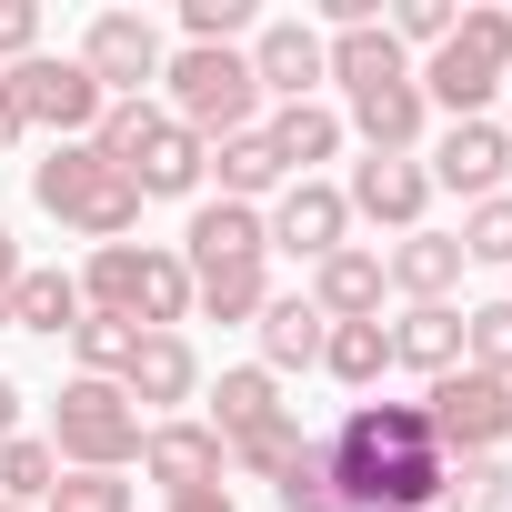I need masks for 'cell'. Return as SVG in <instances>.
Returning a JSON list of instances; mask_svg holds the SVG:
<instances>
[{
    "mask_svg": "<svg viewBox=\"0 0 512 512\" xmlns=\"http://www.w3.org/2000/svg\"><path fill=\"white\" fill-rule=\"evenodd\" d=\"M322 462H332V492H342L352 512H422V502H442V482H452V462H442L422 402H362V412L322 442Z\"/></svg>",
    "mask_w": 512,
    "mask_h": 512,
    "instance_id": "6da1fadb",
    "label": "cell"
},
{
    "mask_svg": "<svg viewBox=\"0 0 512 512\" xmlns=\"http://www.w3.org/2000/svg\"><path fill=\"white\" fill-rule=\"evenodd\" d=\"M81 302L121 312L141 332H171V322H191V262L181 251H141V241H101L91 272H81Z\"/></svg>",
    "mask_w": 512,
    "mask_h": 512,
    "instance_id": "7a4b0ae2",
    "label": "cell"
},
{
    "mask_svg": "<svg viewBox=\"0 0 512 512\" xmlns=\"http://www.w3.org/2000/svg\"><path fill=\"white\" fill-rule=\"evenodd\" d=\"M512 81V11H462L452 21V41L412 71V91L422 101H442L452 121H482V101Z\"/></svg>",
    "mask_w": 512,
    "mask_h": 512,
    "instance_id": "3957f363",
    "label": "cell"
},
{
    "mask_svg": "<svg viewBox=\"0 0 512 512\" xmlns=\"http://www.w3.org/2000/svg\"><path fill=\"white\" fill-rule=\"evenodd\" d=\"M31 191H41V211H51V221H71L81 241H121V231L141 221V191H131L91 141H61V151L31 171Z\"/></svg>",
    "mask_w": 512,
    "mask_h": 512,
    "instance_id": "277c9868",
    "label": "cell"
},
{
    "mask_svg": "<svg viewBox=\"0 0 512 512\" xmlns=\"http://www.w3.org/2000/svg\"><path fill=\"white\" fill-rule=\"evenodd\" d=\"M161 81H171V121H181L201 151L231 141V131H251V111H262V81H251L241 51H181Z\"/></svg>",
    "mask_w": 512,
    "mask_h": 512,
    "instance_id": "5b68a950",
    "label": "cell"
},
{
    "mask_svg": "<svg viewBox=\"0 0 512 512\" xmlns=\"http://www.w3.org/2000/svg\"><path fill=\"white\" fill-rule=\"evenodd\" d=\"M51 452L71 462V472H121V462H141V412L121 402V382H61V402H51Z\"/></svg>",
    "mask_w": 512,
    "mask_h": 512,
    "instance_id": "8992f818",
    "label": "cell"
},
{
    "mask_svg": "<svg viewBox=\"0 0 512 512\" xmlns=\"http://www.w3.org/2000/svg\"><path fill=\"white\" fill-rule=\"evenodd\" d=\"M422 422H432V442H442V462H482L502 432H512V382H492V372H442L432 392H422Z\"/></svg>",
    "mask_w": 512,
    "mask_h": 512,
    "instance_id": "52a82bcc",
    "label": "cell"
},
{
    "mask_svg": "<svg viewBox=\"0 0 512 512\" xmlns=\"http://www.w3.org/2000/svg\"><path fill=\"white\" fill-rule=\"evenodd\" d=\"M111 101H141V81H161L171 71V51H161V31L141 21V11H101L91 31H81V51H71Z\"/></svg>",
    "mask_w": 512,
    "mask_h": 512,
    "instance_id": "ba28073f",
    "label": "cell"
},
{
    "mask_svg": "<svg viewBox=\"0 0 512 512\" xmlns=\"http://www.w3.org/2000/svg\"><path fill=\"white\" fill-rule=\"evenodd\" d=\"M11 81H21V101H31V131H61V141H91L101 131V111H111V91L81 71V61H11Z\"/></svg>",
    "mask_w": 512,
    "mask_h": 512,
    "instance_id": "9c48e42d",
    "label": "cell"
},
{
    "mask_svg": "<svg viewBox=\"0 0 512 512\" xmlns=\"http://www.w3.org/2000/svg\"><path fill=\"white\" fill-rule=\"evenodd\" d=\"M221 462H231V442L211 432V422H151L141 432V472L181 502V492H221Z\"/></svg>",
    "mask_w": 512,
    "mask_h": 512,
    "instance_id": "30bf717a",
    "label": "cell"
},
{
    "mask_svg": "<svg viewBox=\"0 0 512 512\" xmlns=\"http://www.w3.org/2000/svg\"><path fill=\"white\" fill-rule=\"evenodd\" d=\"M241 61H251V81L282 91V101H312V81H332V51H322L312 21H262V41H251Z\"/></svg>",
    "mask_w": 512,
    "mask_h": 512,
    "instance_id": "8fae6325",
    "label": "cell"
},
{
    "mask_svg": "<svg viewBox=\"0 0 512 512\" xmlns=\"http://www.w3.org/2000/svg\"><path fill=\"white\" fill-rule=\"evenodd\" d=\"M502 171H512V131H502V121H452L442 151H432V181L462 191V201H492Z\"/></svg>",
    "mask_w": 512,
    "mask_h": 512,
    "instance_id": "7c38bea8",
    "label": "cell"
},
{
    "mask_svg": "<svg viewBox=\"0 0 512 512\" xmlns=\"http://www.w3.org/2000/svg\"><path fill=\"white\" fill-rule=\"evenodd\" d=\"M422 201H432V171L422 161H362L352 171V191H342V211L352 221H382V231H422Z\"/></svg>",
    "mask_w": 512,
    "mask_h": 512,
    "instance_id": "4fadbf2b",
    "label": "cell"
},
{
    "mask_svg": "<svg viewBox=\"0 0 512 512\" xmlns=\"http://www.w3.org/2000/svg\"><path fill=\"white\" fill-rule=\"evenodd\" d=\"M201 392V362H191V342L181 332H141V352H131V372H121V402L131 412H171L181 422V402Z\"/></svg>",
    "mask_w": 512,
    "mask_h": 512,
    "instance_id": "5bb4252c",
    "label": "cell"
},
{
    "mask_svg": "<svg viewBox=\"0 0 512 512\" xmlns=\"http://www.w3.org/2000/svg\"><path fill=\"white\" fill-rule=\"evenodd\" d=\"M382 292H392V282H382V251L342 241L332 262H312V292H302V302H312L322 322H382Z\"/></svg>",
    "mask_w": 512,
    "mask_h": 512,
    "instance_id": "9a60e30c",
    "label": "cell"
},
{
    "mask_svg": "<svg viewBox=\"0 0 512 512\" xmlns=\"http://www.w3.org/2000/svg\"><path fill=\"white\" fill-rule=\"evenodd\" d=\"M262 231H272V251L332 262V251H342V231H352V211H342V191H332V181H292V191H282V211H272Z\"/></svg>",
    "mask_w": 512,
    "mask_h": 512,
    "instance_id": "2e32d148",
    "label": "cell"
},
{
    "mask_svg": "<svg viewBox=\"0 0 512 512\" xmlns=\"http://www.w3.org/2000/svg\"><path fill=\"white\" fill-rule=\"evenodd\" d=\"M262 251H272V231H262V211H251V201H201L181 262H191V272H221V262H262Z\"/></svg>",
    "mask_w": 512,
    "mask_h": 512,
    "instance_id": "e0dca14e",
    "label": "cell"
},
{
    "mask_svg": "<svg viewBox=\"0 0 512 512\" xmlns=\"http://www.w3.org/2000/svg\"><path fill=\"white\" fill-rule=\"evenodd\" d=\"M392 362L422 372V382L462 372V312H452V302H412V312L392 322Z\"/></svg>",
    "mask_w": 512,
    "mask_h": 512,
    "instance_id": "ac0fdd59",
    "label": "cell"
},
{
    "mask_svg": "<svg viewBox=\"0 0 512 512\" xmlns=\"http://www.w3.org/2000/svg\"><path fill=\"white\" fill-rule=\"evenodd\" d=\"M382 282L412 292V302H442V292L462 282V241H452V231H402V241L382 251Z\"/></svg>",
    "mask_w": 512,
    "mask_h": 512,
    "instance_id": "d6986e66",
    "label": "cell"
},
{
    "mask_svg": "<svg viewBox=\"0 0 512 512\" xmlns=\"http://www.w3.org/2000/svg\"><path fill=\"white\" fill-rule=\"evenodd\" d=\"M422 121H432V101H422L412 81H392V91H352V131H362V141H372L382 161H412Z\"/></svg>",
    "mask_w": 512,
    "mask_h": 512,
    "instance_id": "ffe728a7",
    "label": "cell"
},
{
    "mask_svg": "<svg viewBox=\"0 0 512 512\" xmlns=\"http://www.w3.org/2000/svg\"><path fill=\"white\" fill-rule=\"evenodd\" d=\"M322 51H332V81H342V91H392V81H412V51H402L382 21H372V31H332Z\"/></svg>",
    "mask_w": 512,
    "mask_h": 512,
    "instance_id": "44dd1931",
    "label": "cell"
},
{
    "mask_svg": "<svg viewBox=\"0 0 512 512\" xmlns=\"http://www.w3.org/2000/svg\"><path fill=\"white\" fill-rule=\"evenodd\" d=\"M262 141H272V161H282L292 181H312V161H332V151H342V121H332L322 101H282Z\"/></svg>",
    "mask_w": 512,
    "mask_h": 512,
    "instance_id": "7402d4cb",
    "label": "cell"
},
{
    "mask_svg": "<svg viewBox=\"0 0 512 512\" xmlns=\"http://www.w3.org/2000/svg\"><path fill=\"white\" fill-rule=\"evenodd\" d=\"M322 332H332V322H322L302 292H292V302H262V372H312V362H322Z\"/></svg>",
    "mask_w": 512,
    "mask_h": 512,
    "instance_id": "603a6c76",
    "label": "cell"
},
{
    "mask_svg": "<svg viewBox=\"0 0 512 512\" xmlns=\"http://www.w3.org/2000/svg\"><path fill=\"white\" fill-rule=\"evenodd\" d=\"M272 412H282V382H272L262 362H241V372H221V382H211V432H221V442L262 432Z\"/></svg>",
    "mask_w": 512,
    "mask_h": 512,
    "instance_id": "cb8c5ba5",
    "label": "cell"
},
{
    "mask_svg": "<svg viewBox=\"0 0 512 512\" xmlns=\"http://www.w3.org/2000/svg\"><path fill=\"white\" fill-rule=\"evenodd\" d=\"M81 312L91 302H81L71 272H21V292H11V332H51L61 342V332H81Z\"/></svg>",
    "mask_w": 512,
    "mask_h": 512,
    "instance_id": "d4e9b609",
    "label": "cell"
},
{
    "mask_svg": "<svg viewBox=\"0 0 512 512\" xmlns=\"http://www.w3.org/2000/svg\"><path fill=\"white\" fill-rule=\"evenodd\" d=\"M322 372L352 382V392H372V382L392 372V322H332V332H322Z\"/></svg>",
    "mask_w": 512,
    "mask_h": 512,
    "instance_id": "484cf974",
    "label": "cell"
},
{
    "mask_svg": "<svg viewBox=\"0 0 512 512\" xmlns=\"http://www.w3.org/2000/svg\"><path fill=\"white\" fill-rule=\"evenodd\" d=\"M201 171H221V201H262V191H282L292 171L272 161V141L262 131H231V141H211V161Z\"/></svg>",
    "mask_w": 512,
    "mask_h": 512,
    "instance_id": "4316f807",
    "label": "cell"
},
{
    "mask_svg": "<svg viewBox=\"0 0 512 512\" xmlns=\"http://www.w3.org/2000/svg\"><path fill=\"white\" fill-rule=\"evenodd\" d=\"M262 302H272V272H262V262L191 272V312H211V322H262Z\"/></svg>",
    "mask_w": 512,
    "mask_h": 512,
    "instance_id": "83f0119b",
    "label": "cell"
},
{
    "mask_svg": "<svg viewBox=\"0 0 512 512\" xmlns=\"http://www.w3.org/2000/svg\"><path fill=\"white\" fill-rule=\"evenodd\" d=\"M51 482H61V452H51V442H31V432L0 442V502L41 512V502H51Z\"/></svg>",
    "mask_w": 512,
    "mask_h": 512,
    "instance_id": "f1b7e54d",
    "label": "cell"
},
{
    "mask_svg": "<svg viewBox=\"0 0 512 512\" xmlns=\"http://www.w3.org/2000/svg\"><path fill=\"white\" fill-rule=\"evenodd\" d=\"M71 352H81V372H91V382H121V372H131V352H141V322H121V312H81Z\"/></svg>",
    "mask_w": 512,
    "mask_h": 512,
    "instance_id": "f546056e",
    "label": "cell"
},
{
    "mask_svg": "<svg viewBox=\"0 0 512 512\" xmlns=\"http://www.w3.org/2000/svg\"><path fill=\"white\" fill-rule=\"evenodd\" d=\"M462 362H472V372H492V382H512V302L462 312Z\"/></svg>",
    "mask_w": 512,
    "mask_h": 512,
    "instance_id": "4dcf8cb0",
    "label": "cell"
},
{
    "mask_svg": "<svg viewBox=\"0 0 512 512\" xmlns=\"http://www.w3.org/2000/svg\"><path fill=\"white\" fill-rule=\"evenodd\" d=\"M452 241H462V262H502V272H512V191H492V201H472Z\"/></svg>",
    "mask_w": 512,
    "mask_h": 512,
    "instance_id": "1f68e13d",
    "label": "cell"
},
{
    "mask_svg": "<svg viewBox=\"0 0 512 512\" xmlns=\"http://www.w3.org/2000/svg\"><path fill=\"white\" fill-rule=\"evenodd\" d=\"M302 442H312V432H302V422H292V412H272V422H262V432H241V442H231V462H241V472H262V482H282V472H292V452H302Z\"/></svg>",
    "mask_w": 512,
    "mask_h": 512,
    "instance_id": "d6a6232c",
    "label": "cell"
},
{
    "mask_svg": "<svg viewBox=\"0 0 512 512\" xmlns=\"http://www.w3.org/2000/svg\"><path fill=\"white\" fill-rule=\"evenodd\" d=\"M442 512H512V472L482 452V462H452V482H442Z\"/></svg>",
    "mask_w": 512,
    "mask_h": 512,
    "instance_id": "836d02e7",
    "label": "cell"
},
{
    "mask_svg": "<svg viewBox=\"0 0 512 512\" xmlns=\"http://www.w3.org/2000/svg\"><path fill=\"white\" fill-rule=\"evenodd\" d=\"M272 492H282V512H352V502L332 492V462H322V442H302V452H292V472H282Z\"/></svg>",
    "mask_w": 512,
    "mask_h": 512,
    "instance_id": "e575fe53",
    "label": "cell"
},
{
    "mask_svg": "<svg viewBox=\"0 0 512 512\" xmlns=\"http://www.w3.org/2000/svg\"><path fill=\"white\" fill-rule=\"evenodd\" d=\"M41 512H131V482L121 472H61Z\"/></svg>",
    "mask_w": 512,
    "mask_h": 512,
    "instance_id": "d590c367",
    "label": "cell"
},
{
    "mask_svg": "<svg viewBox=\"0 0 512 512\" xmlns=\"http://www.w3.org/2000/svg\"><path fill=\"white\" fill-rule=\"evenodd\" d=\"M452 21H462V11H452V0H402V11H392L382 31H392L402 51H412V41H422V51H442V41H452Z\"/></svg>",
    "mask_w": 512,
    "mask_h": 512,
    "instance_id": "8d00e7d4",
    "label": "cell"
},
{
    "mask_svg": "<svg viewBox=\"0 0 512 512\" xmlns=\"http://www.w3.org/2000/svg\"><path fill=\"white\" fill-rule=\"evenodd\" d=\"M41 51V11L31 0H0V61H31Z\"/></svg>",
    "mask_w": 512,
    "mask_h": 512,
    "instance_id": "74e56055",
    "label": "cell"
},
{
    "mask_svg": "<svg viewBox=\"0 0 512 512\" xmlns=\"http://www.w3.org/2000/svg\"><path fill=\"white\" fill-rule=\"evenodd\" d=\"M21 272H31V262H21V241L0 231V332H11V292H21Z\"/></svg>",
    "mask_w": 512,
    "mask_h": 512,
    "instance_id": "f35d334b",
    "label": "cell"
},
{
    "mask_svg": "<svg viewBox=\"0 0 512 512\" xmlns=\"http://www.w3.org/2000/svg\"><path fill=\"white\" fill-rule=\"evenodd\" d=\"M11 432H21V382L0 372V442H11Z\"/></svg>",
    "mask_w": 512,
    "mask_h": 512,
    "instance_id": "ab89813d",
    "label": "cell"
},
{
    "mask_svg": "<svg viewBox=\"0 0 512 512\" xmlns=\"http://www.w3.org/2000/svg\"><path fill=\"white\" fill-rule=\"evenodd\" d=\"M171 512H241V502H231V492H181Z\"/></svg>",
    "mask_w": 512,
    "mask_h": 512,
    "instance_id": "60d3db41",
    "label": "cell"
},
{
    "mask_svg": "<svg viewBox=\"0 0 512 512\" xmlns=\"http://www.w3.org/2000/svg\"><path fill=\"white\" fill-rule=\"evenodd\" d=\"M0 512H21V502H0Z\"/></svg>",
    "mask_w": 512,
    "mask_h": 512,
    "instance_id": "b9f144b4",
    "label": "cell"
}]
</instances>
